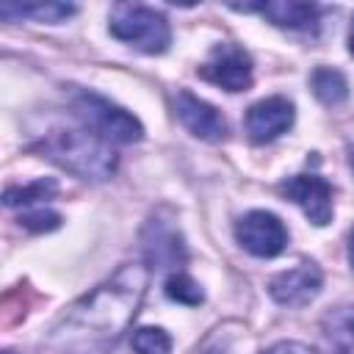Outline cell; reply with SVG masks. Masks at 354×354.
I'll return each mask as SVG.
<instances>
[{
    "instance_id": "obj_20",
    "label": "cell",
    "mask_w": 354,
    "mask_h": 354,
    "mask_svg": "<svg viewBox=\"0 0 354 354\" xmlns=\"http://www.w3.org/2000/svg\"><path fill=\"white\" fill-rule=\"evenodd\" d=\"M263 354H315L310 346H304V343H296V340H282V343H277V346H271L268 351H263Z\"/></svg>"
},
{
    "instance_id": "obj_11",
    "label": "cell",
    "mask_w": 354,
    "mask_h": 354,
    "mask_svg": "<svg viewBox=\"0 0 354 354\" xmlns=\"http://www.w3.org/2000/svg\"><path fill=\"white\" fill-rule=\"evenodd\" d=\"M241 11H257L266 19H271L279 28L288 30H315L321 19V6L315 3H293V0H274V3H257V6H235Z\"/></svg>"
},
{
    "instance_id": "obj_16",
    "label": "cell",
    "mask_w": 354,
    "mask_h": 354,
    "mask_svg": "<svg viewBox=\"0 0 354 354\" xmlns=\"http://www.w3.org/2000/svg\"><path fill=\"white\" fill-rule=\"evenodd\" d=\"M58 185L53 180H36L30 185H19V188H6V205L14 207V205H33V202H41V199H50L55 196Z\"/></svg>"
},
{
    "instance_id": "obj_10",
    "label": "cell",
    "mask_w": 354,
    "mask_h": 354,
    "mask_svg": "<svg viewBox=\"0 0 354 354\" xmlns=\"http://www.w3.org/2000/svg\"><path fill=\"white\" fill-rule=\"evenodd\" d=\"M293 124V105L285 97H266L246 113V133L254 144L274 141Z\"/></svg>"
},
{
    "instance_id": "obj_17",
    "label": "cell",
    "mask_w": 354,
    "mask_h": 354,
    "mask_svg": "<svg viewBox=\"0 0 354 354\" xmlns=\"http://www.w3.org/2000/svg\"><path fill=\"white\" fill-rule=\"evenodd\" d=\"M133 351L136 354H169L171 337L160 326H141L133 332Z\"/></svg>"
},
{
    "instance_id": "obj_22",
    "label": "cell",
    "mask_w": 354,
    "mask_h": 354,
    "mask_svg": "<svg viewBox=\"0 0 354 354\" xmlns=\"http://www.w3.org/2000/svg\"><path fill=\"white\" fill-rule=\"evenodd\" d=\"M348 50L354 53V22H351V33H348Z\"/></svg>"
},
{
    "instance_id": "obj_21",
    "label": "cell",
    "mask_w": 354,
    "mask_h": 354,
    "mask_svg": "<svg viewBox=\"0 0 354 354\" xmlns=\"http://www.w3.org/2000/svg\"><path fill=\"white\" fill-rule=\"evenodd\" d=\"M348 263H351V268H354V230H351V235H348Z\"/></svg>"
},
{
    "instance_id": "obj_23",
    "label": "cell",
    "mask_w": 354,
    "mask_h": 354,
    "mask_svg": "<svg viewBox=\"0 0 354 354\" xmlns=\"http://www.w3.org/2000/svg\"><path fill=\"white\" fill-rule=\"evenodd\" d=\"M348 160H351V169H354V147H351V155H348Z\"/></svg>"
},
{
    "instance_id": "obj_2",
    "label": "cell",
    "mask_w": 354,
    "mask_h": 354,
    "mask_svg": "<svg viewBox=\"0 0 354 354\" xmlns=\"http://www.w3.org/2000/svg\"><path fill=\"white\" fill-rule=\"evenodd\" d=\"M39 149L58 163L61 169L83 177V180H108L116 169V155L105 138L91 133L88 127H61L50 130L41 141Z\"/></svg>"
},
{
    "instance_id": "obj_13",
    "label": "cell",
    "mask_w": 354,
    "mask_h": 354,
    "mask_svg": "<svg viewBox=\"0 0 354 354\" xmlns=\"http://www.w3.org/2000/svg\"><path fill=\"white\" fill-rule=\"evenodd\" d=\"M310 86L324 105H340L348 97V83H346L343 72L332 69V66H318L310 77Z\"/></svg>"
},
{
    "instance_id": "obj_15",
    "label": "cell",
    "mask_w": 354,
    "mask_h": 354,
    "mask_svg": "<svg viewBox=\"0 0 354 354\" xmlns=\"http://www.w3.org/2000/svg\"><path fill=\"white\" fill-rule=\"evenodd\" d=\"M149 227L155 230V238H152V243H147V252H149L158 263H169V266H174L177 257H183V243H180L177 230H171V227H160L158 221L149 224Z\"/></svg>"
},
{
    "instance_id": "obj_14",
    "label": "cell",
    "mask_w": 354,
    "mask_h": 354,
    "mask_svg": "<svg viewBox=\"0 0 354 354\" xmlns=\"http://www.w3.org/2000/svg\"><path fill=\"white\" fill-rule=\"evenodd\" d=\"M77 8L69 3H36V6H11L3 3L0 6V17L11 19V17H33L39 22H64L66 17H72Z\"/></svg>"
},
{
    "instance_id": "obj_8",
    "label": "cell",
    "mask_w": 354,
    "mask_h": 354,
    "mask_svg": "<svg viewBox=\"0 0 354 354\" xmlns=\"http://www.w3.org/2000/svg\"><path fill=\"white\" fill-rule=\"evenodd\" d=\"M321 285H324L321 268L315 263L304 260V263L271 277L268 293L274 296V301H279L285 307H304L307 301H313L321 293Z\"/></svg>"
},
{
    "instance_id": "obj_18",
    "label": "cell",
    "mask_w": 354,
    "mask_h": 354,
    "mask_svg": "<svg viewBox=\"0 0 354 354\" xmlns=\"http://www.w3.org/2000/svg\"><path fill=\"white\" fill-rule=\"evenodd\" d=\"M166 296L171 301H180V304H199L205 296H202V288L188 277V274H171L166 279Z\"/></svg>"
},
{
    "instance_id": "obj_4",
    "label": "cell",
    "mask_w": 354,
    "mask_h": 354,
    "mask_svg": "<svg viewBox=\"0 0 354 354\" xmlns=\"http://www.w3.org/2000/svg\"><path fill=\"white\" fill-rule=\"evenodd\" d=\"M111 33L119 41L133 44L136 50L152 53V55L163 53L171 41L166 17L141 3H116L111 8Z\"/></svg>"
},
{
    "instance_id": "obj_7",
    "label": "cell",
    "mask_w": 354,
    "mask_h": 354,
    "mask_svg": "<svg viewBox=\"0 0 354 354\" xmlns=\"http://www.w3.org/2000/svg\"><path fill=\"white\" fill-rule=\"evenodd\" d=\"M279 194L288 196L290 202H296L315 227H324L332 221V210H335L332 207V185L324 177L296 174L279 185Z\"/></svg>"
},
{
    "instance_id": "obj_3",
    "label": "cell",
    "mask_w": 354,
    "mask_h": 354,
    "mask_svg": "<svg viewBox=\"0 0 354 354\" xmlns=\"http://www.w3.org/2000/svg\"><path fill=\"white\" fill-rule=\"evenodd\" d=\"M72 113L80 119L83 127H88L108 144H133L144 136V127L133 113L94 91H75Z\"/></svg>"
},
{
    "instance_id": "obj_9",
    "label": "cell",
    "mask_w": 354,
    "mask_h": 354,
    "mask_svg": "<svg viewBox=\"0 0 354 354\" xmlns=\"http://www.w3.org/2000/svg\"><path fill=\"white\" fill-rule=\"evenodd\" d=\"M174 111L185 130L202 141H221L227 136V119L221 116V111H216L210 102L199 100L185 88L174 94Z\"/></svg>"
},
{
    "instance_id": "obj_6",
    "label": "cell",
    "mask_w": 354,
    "mask_h": 354,
    "mask_svg": "<svg viewBox=\"0 0 354 354\" xmlns=\"http://www.w3.org/2000/svg\"><path fill=\"white\" fill-rule=\"evenodd\" d=\"M235 238L254 257H277L288 243V230L274 213L252 210L235 224Z\"/></svg>"
},
{
    "instance_id": "obj_19",
    "label": "cell",
    "mask_w": 354,
    "mask_h": 354,
    "mask_svg": "<svg viewBox=\"0 0 354 354\" xmlns=\"http://www.w3.org/2000/svg\"><path fill=\"white\" fill-rule=\"evenodd\" d=\"M28 230H36V232H44V230H55L61 224V216L55 210H47V207H36V210H28L22 213L19 218Z\"/></svg>"
},
{
    "instance_id": "obj_24",
    "label": "cell",
    "mask_w": 354,
    "mask_h": 354,
    "mask_svg": "<svg viewBox=\"0 0 354 354\" xmlns=\"http://www.w3.org/2000/svg\"><path fill=\"white\" fill-rule=\"evenodd\" d=\"M3 354H14V351H3Z\"/></svg>"
},
{
    "instance_id": "obj_12",
    "label": "cell",
    "mask_w": 354,
    "mask_h": 354,
    "mask_svg": "<svg viewBox=\"0 0 354 354\" xmlns=\"http://www.w3.org/2000/svg\"><path fill=\"white\" fill-rule=\"evenodd\" d=\"M324 340L329 354H354V307H335L324 315Z\"/></svg>"
},
{
    "instance_id": "obj_1",
    "label": "cell",
    "mask_w": 354,
    "mask_h": 354,
    "mask_svg": "<svg viewBox=\"0 0 354 354\" xmlns=\"http://www.w3.org/2000/svg\"><path fill=\"white\" fill-rule=\"evenodd\" d=\"M147 285V266H122L58 315L41 340V354H111L138 315Z\"/></svg>"
},
{
    "instance_id": "obj_5",
    "label": "cell",
    "mask_w": 354,
    "mask_h": 354,
    "mask_svg": "<svg viewBox=\"0 0 354 354\" xmlns=\"http://www.w3.org/2000/svg\"><path fill=\"white\" fill-rule=\"evenodd\" d=\"M202 77L210 80L213 86H221L227 91H246L252 86V58L246 55L243 47L224 41L216 44L207 61L199 66Z\"/></svg>"
}]
</instances>
